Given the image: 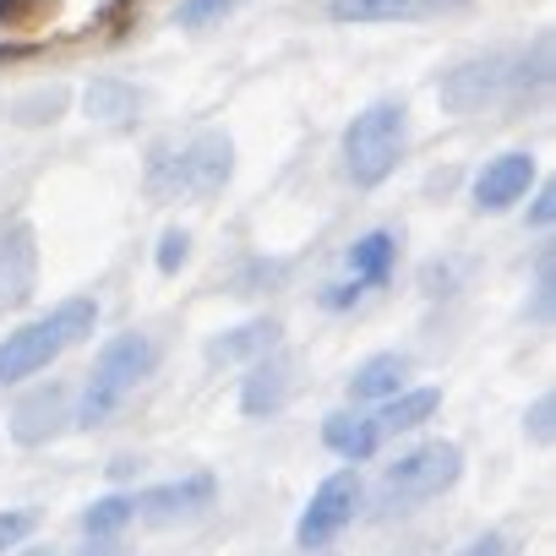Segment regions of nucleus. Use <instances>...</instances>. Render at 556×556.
<instances>
[{
  "label": "nucleus",
  "mask_w": 556,
  "mask_h": 556,
  "mask_svg": "<svg viewBox=\"0 0 556 556\" xmlns=\"http://www.w3.org/2000/svg\"><path fill=\"white\" fill-rule=\"evenodd\" d=\"M93 328H99V301L72 295V301L50 306L45 317H34L28 328L7 333V339H0V388L50 371V366H55L72 344H83Z\"/></svg>",
  "instance_id": "obj_1"
},
{
  "label": "nucleus",
  "mask_w": 556,
  "mask_h": 556,
  "mask_svg": "<svg viewBox=\"0 0 556 556\" xmlns=\"http://www.w3.org/2000/svg\"><path fill=\"white\" fill-rule=\"evenodd\" d=\"M159 366V344L148 333H115L99 355H93V371H88V388H83V404H77V426H104Z\"/></svg>",
  "instance_id": "obj_2"
},
{
  "label": "nucleus",
  "mask_w": 556,
  "mask_h": 556,
  "mask_svg": "<svg viewBox=\"0 0 556 556\" xmlns=\"http://www.w3.org/2000/svg\"><path fill=\"white\" fill-rule=\"evenodd\" d=\"M404 142H409V110L399 99H377L371 110H361L344 131V169L361 191L382 186L399 159H404Z\"/></svg>",
  "instance_id": "obj_3"
},
{
  "label": "nucleus",
  "mask_w": 556,
  "mask_h": 556,
  "mask_svg": "<svg viewBox=\"0 0 556 556\" xmlns=\"http://www.w3.org/2000/svg\"><path fill=\"white\" fill-rule=\"evenodd\" d=\"M235 175V142L224 131H197L186 148L175 153H159L153 169H148V191L159 202H175V197H213L224 191Z\"/></svg>",
  "instance_id": "obj_4"
},
{
  "label": "nucleus",
  "mask_w": 556,
  "mask_h": 556,
  "mask_svg": "<svg viewBox=\"0 0 556 556\" xmlns=\"http://www.w3.org/2000/svg\"><path fill=\"white\" fill-rule=\"evenodd\" d=\"M464 475V453L453 442H426L415 453H404L399 464H388L382 475V507H420V502H437L442 491H453Z\"/></svg>",
  "instance_id": "obj_5"
},
{
  "label": "nucleus",
  "mask_w": 556,
  "mask_h": 556,
  "mask_svg": "<svg viewBox=\"0 0 556 556\" xmlns=\"http://www.w3.org/2000/svg\"><path fill=\"white\" fill-rule=\"evenodd\" d=\"M355 507H361V475H355V469L328 475V480L312 491V502H306V513H301V523H295L301 551H328V545L355 523Z\"/></svg>",
  "instance_id": "obj_6"
},
{
  "label": "nucleus",
  "mask_w": 556,
  "mask_h": 556,
  "mask_svg": "<svg viewBox=\"0 0 556 556\" xmlns=\"http://www.w3.org/2000/svg\"><path fill=\"white\" fill-rule=\"evenodd\" d=\"M213 496H218V480H213L207 469H197V475H186V480H169V485H153V491L131 496V507H137L142 523H159V529H164V523H186V518L207 513Z\"/></svg>",
  "instance_id": "obj_7"
},
{
  "label": "nucleus",
  "mask_w": 556,
  "mask_h": 556,
  "mask_svg": "<svg viewBox=\"0 0 556 556\" xmlns=\"http://www.w3.org/2000/svg\"><path fill=\"white\" fill-rule=\"evenodd\" d=\"M72 420H77V409H72V393H66L61 382L34 388V393L12 409V442H23V447H45V442H55Z\"/></svg>",
  "instance_id": "obj_8"
},
{
  "label": "nucleus",
  "mask_w": 556,
  "mask_h": 556,
  "mask_svg": "<svg viewBox=\"0 0 556 556\" xmlns=\"http://www.w3.org/2000/svg\"><path fill=\"white\" fill-rule=\"evenodd\" d=\"M529 186H534V153H496L475 175V207L480 213H507L513 202L529 197Z\"/></svg>",
  "instance_id": "obj_9"
},
{
  "label": "nucleus",
  "mask_w": 556,
  "mask_h": 556,
  "mask_svg": "<svg viewBox=\"0 0 556 556\" xmlns=\"http://www.w3.org/2000/svg\"><path fill=\"white\" fill-rule=\"evenodd\" d=\"M502 66H507L502 55H480V61L453 66V72L442 77V104H447L453 115H475V110H485V104L502 93V83H507Z\"/></svg>",
  "instance_id": "obj_10"
},
{
  "label": "nucleus",
  "mask_w": 556,
  "mask_h": 556,
  "mask_svg": "<svg viewBox=\"0 0 556 556\" xmlns=\"http://www.w3.org/2000/svg\"><path fill=\"white\" fill-rule=\"evenodd\" d=\"M290 371H295L290 355H278V350H267L262 361H251V377H245V388H240V409H245L251 420L278 415V409L290 404V388H295Z\"/></svg>",
  "instance_id": "obj_11"
},
{
  "label": "nucleus",
  "mask_w": 556,
  "mask_h": 556,
  "mask_svg": "<svg viewBox=\"0 0 556 556\" xmlns=\"http://www.w3.org/2000/svg\"><path fill=\"white\" fill-rule=\"evenodd\" d=\"M278 339H285V323L251 317V323H240V328L207 339V366H251V361H262L267 350H278Z\"/></svg>",
  "instance_id": "obj_12"
},
{
  "label": "nucleus",
  "mask_w": 556,
  "mask_h": 556,
  "mask_svg": "<svg viewBox=\"0 0 556 556\" xmlns=\"http://www.w3.org/2000/svg\"><path fill=\"white\" fill-rule=\"evenodd\" d=\"M404 382H409V355L382 350V355H371V361L355 366V377H350V399H355V404H382V399H393Z\"/></svg>",
  "instance_id": "obj_13"
},
{
  "label": "nucleus",
  "mask_w": 556,
  "mask_h": 556,
  "mask_svg": "<svg viewBox=\"0 0 556 556\" xmlns=\"http://www.w3.org/2000/svg\"><path fill=\"white\" fill-rule=\"evenodd\" d=\"M393 262H399V235L393 229H371L350 245V273H355V285L361 290H377L393 278Z\"/></svg>",
  "instance_id": "obj_14"
},
{
  "label": "nucleus",
  "mask_w": 556,
  "mask_h": 556,
  "mask_svg": "<svg viewBox=\"0 0 556 556\" xmlns=\"http://www.w3.org/2000/svg\"><path fill=\"white\" fill-rule=\"evenodd\" d=\"M437 409H442V388H399L393 399H382V415H371V420L382 437H399V431L426 426Z\"/></svg>",
  "instance_id": "obj_15"
},
{
  "label": "nucleus",
  "mask_w": 556,
  "mask_h": 556,
  "mask_svg": "<svg viewBox=\"0 0 556 556\" xmlns=\"http://www.w3.org/2000/svg\"><path fill=\"white\" fill-rule=\"evenodd\" d=\"M323 442H328L339 458H350V464H366V458L382 447V431H377V420L339 409V415H328V420H323Z\"/></svg>",
  "instance_id": "obj_16"
},
{
  "label": "nucleus",
  "mask_w": 556,
  "mask_h": 556,
  "mask_svg": "<svg viewBox=\"0 0 556 556\" xmlns=\"http://www.w3.org/2000/svg\"><path fill=\"white\" fill-rule=\"evenodd\" d=\"M83 104H88V121L126 126V121H137V110L148 104V93L131 88V83H121V77H99V83L83 93Z\"/></svg>",
  "instance_id": "obj_17"
},
{
  "label": "nucleus",
  "mask_w": 556,
  "mask_h": 556,
  "mask_svg": "<svg viewBox=\"0 0 556 556\" xmlns=\"http://www.w3.org/2000/svg\"><path fill=\"white\" fill-rule=\"evenodd\" d=\"M339 23H399L415 12V0H328Z\"/></svg>",
  "instance_id": "obj_18"
},
{
  "label": "nucleus",
  "mask_w": 556,
  "mask_h": 556,
  "mask_svg": "<svg viewBox=\"0 0 556 556\" xmlns=\"http://www.w3.org/2000/svg\"><path fill=\"white\" fill-rule=\"evenodd\" d=\"M131 518H137L131 496H99V502L83 513V534H93V540H110V534H121Z\"/></svg>",
  "instance_id": "obj_19"
},
{
  "label": "nucleus",
  "mask_w": 556,
  "mask_h": 556,
  "mask_svg": "<svg viewBox=\"0 0 556 556\" xmlns=\"http://www.w3.org/2000/svg\"><path fill=\"white\" fill-rule=\"evenodd\" d=\"M61 110H66V88H39V93H28V99L12 104V115H17L23 126H45V121H55Z\"/></svg>",
  "instance_id": "obj_20"
},
{
  "label": "nucleus",
  "mask_w": 556,
  "mask_h": 556,
  "mask_svg": "<svg viewBox=\"0 0 556 556\" xmlns=\"http://www.w3.org/2000/svg\"><path fill=\"white\" fill-rule=\"evenodd\" d=\"M240 0H180L175 7V23L180 28H207V23H224Z\"/></svg>",
  "instance_id": "obj_21"
},
{
  "label": "nucleus",
  "mask_w": 556,
  "mask_h": 556,
  "mask_svg": "<svg viewBox=\"0 0 556 556\" xmlns=\"http://www.w3.org/2000/svg\"><path fill=\"white\" fill-rule=\"evenodd\" d=\"M551 301H556V256H551V245H545V251H540V267H534V323L551 317Z\"/></svg>",
  "instance_id": "obj_22"
},
{
  "label": "nucleus",
  "mask_w": 556,
  "mask_h": 556,
  "mask_svg": "<svg viewBox=\"0 0 556 556\" xmlns=\"http://www.w3.org/2000/svg\"><path fill=\"white\" fill-rule=\"evenodd\" d=\"M34 523H39V513H28V507H17V513H0V556L17 551V545L34 534Z\"/></svg>",
  "instance_id": "obj_23"
},
{
  "label": "nucleus",
  "mask_w": 556,
  "mask_h": 556,
  "mask_svg": "<svg viewBox=\"0 0 556 556\" xmlns=\"http://www.w3.org/2000/svg\"><path fill=\"white\" fill-rule=\"evenodd\" d=\"M191 256V235L186 229H164L159 235V273H180Z\"/></svg>",
  "instance_id": "obj_24"
},
{
  "label": "nucleus",
  "mask_w": 556,
  "mask_h": 556,
  "mask_svg": "<svg viewBox=\"0 0 556 556\" xmlns=\"http://www.w3.org/2000/svg\"><path fill=\"white\" fill-rule=\"evenodd\" d=\"M551 415H556V399L545 393V399H534V409L523 415V431H529L534 442H551Z\"/></svg>",
  "instance_id": "obj_25"
},
{
  "label": "nucleus",
  "mask_w": 556,
  "mask_h": 556,
  "mask_svg": "<svg viewBox=\"0 0 556 556\" xmlns=\"http://www.w3.org/2000/svg\"><path fill=\"white\" fill-rule=\"evenodd\" d=\"M551 218H556V186H540L534 191V207H529V224L534 229H551Z\"/></svg>",
  "instance_id": "obj_26"
},
{
  "label": "nucleus",
  "mask_w": 556,
  "mask_h": 556,
  "mask_svg": "<svg viewBox=\"0 0 556 556\" xmlns=\"http://www.w3.org/2000/svg\"><path fill=\"white\" fill-rule=\"evenodd\" d=\"M355 301H361V285H328V290H323V306H328V312H344V306H355Z\"/></svg>",
  "instance_id": "obj_27"
},
{
  "label": "nucleus",
  "mask_w": 556,
  "mask_h": 556,
  "mask_svg": "<svg viewBox=\"0 0 556 556\" xmlns=\"http://www.w3.org/2000/svg\"><path fill=\"white\" fill-rule=\"evenodd\" d=\"M458 556H507V540H502V534H480V540H469Z\"/></svg>",
  "instance_id": "obj_28"
},
{
  "label": "nucleus",
  "mask_w": 556,
  "mask_h": 556,
  "mask_svg": "<svg viewBox=\"0 0 556 556\" xmlns=\"http://www.w3.org/2000/svg\"><path fill=\"white\" fill-rule=\"evenodd\" d=\"M7 556H55L50 545H28V551H7Z\"/></svg>",
  "instance_id": "obj_29"
},
{
  "label": "nucleus",
  "mask_w": 556,
  "mask_h": 556,
  "mask_svg": "<svg viewBox=\"0 0 556 556\" xmlns=\"http://www.w3.org/2000/svg\"><path fill=\"white\" fill-rule=\"evenodd\" d=\"M83 556H121V551H115V545H104V551H83Z\"/></svg>",
  "instance_id": "obj_30"
},
{
  "label": "nucleus",
  "mask_w": 556,
  "mask_h": 556,
  "mask_svg": "<svg viewBox=\"0 0 556 556\" xmlns=\"http://www.w3.org/2000/svg\"><path fill=\"white\" fill-rule=\"evenodd\" d=\"M306 556H328V551H306Z\"/></svg>",
  "instance_id": "obj_31"
}]
</instances>
